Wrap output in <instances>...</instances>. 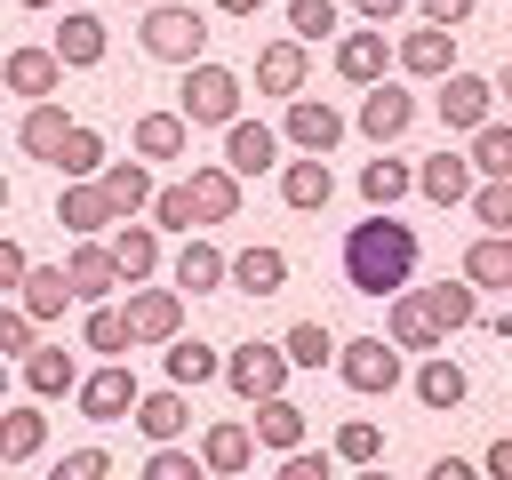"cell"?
<instances>
[{"instance_id": "1", "label": "cell", "mask_w": 512, "mask_h": 480, "mask_svg": "<svg viewBox=\"0 0 512 480\" xmlns=\"http://www.w3.org/2000/svg\"><path fill=\"white\" fill-rule=\"evenodd\" d=\"M416 224H400L392 208H368V224H352L344 232V280L360 288V296H400L408 280H416Z\"/></svg>"}, {"instance_id": "46", "label": "cell", "mask_w": 512, "mask_h": 480, "mask_svg": "<svg viewBox=\"0 0 512 480\" xmlns=\"http://www.w3.org/2000/svg\"><path fill=\"white\" fill-rule=\"evenodd\" d=\"M288 32L296 40H328L336 32V0H288Z\"/></svg>"}, {"instance_id": "27", "label": "cell", "mask_w": 512, "mask_h": 480, "mask_svg": "<svg viewBox=\"0 0 512 480\" xmlns=\"http://www.w3.org/2000/svg\"><path fill=\"white\" fill-rule=\"evenodd\" d=\"M256 88H264V96H304V40L256 48Z\"/></svg>"}, {"instance_id": "2", "label": "cell", "mask_w": 512, "mask_h": 480, "mask_svg": "<svg viewBox=\"0 0 512 480\" xmlns=\"http://www.w3.org/2000/svg\"><path fill=\"white\" fill-rule=\"evenodd\" d=\"M176 112H184V128H232L240 120V72L200 56L184 72V88H176Z\"/></svg>"}, {"instance_id": "38", "label": "cell", "mask_w": 512, "mask_h": 480, "mask_svg": "<svg viewBox=\"0 0 512 480\" xmlns=\"http://www.w3.org/2000/svg\"><path fill=\"white\" fill-rule=\"evenodd\" d=\"M424 304H432L440 336H448V328H472V320H480V288H472V280H440V288H424Z\"/></svg>"}, {"instance_id": "5", "label": "cell", "mask_w": 512, "mask_h": 480, "mask_svg": "<svg viewBox=\"0 0 512 480\" xmlns=\"http://www.w3.org/2000/svg\"><path fill=\"white\" fill-rule=\"evenodd\" d=\"M280 136H288L296 152H312V160H328V152L344 144V112H336L328 96H288V120H280Z\"/></svg>"}, {"instance_id": "19", "label": "cell", "mask_w": 512, "mask_h": 480, "mask_svg": "<svg viewBox=\"0 0 512 480\" xmlns=\"http://www.w3.org/2000/svg\"><path fill=\"white\" fill-rule=\"evenodd\" d=\"M64 280H72V296H80V304H104L112 288H128V280H120V264H112V248H96V240H80V248H72Z\"/></svg>"}, {"instance_id": "33", "label": "cell", "mask_w": 512, "mask_h": 480, "mask_svg": "<svg viewBox=\"0 0 512 480\" xmlns=\"http://www.w3.org/2000/svg\"><path fill=\"white\" fill-rule=\"evenodd\" d=\"M224 280H232L240 296H272V288H288V256H280V248H240Z\"/></svg>"}, {"instance_id": "53", "label": "cell", "mask_w": 512, "mask_h": 480, "mask_svg": "<svg viewBox=\"0 0 512 480\" xmlns=\"http://www.w3.org/2000/svg\"><path fill=\"white\" fill-rule=\"evenodd\" d=\"M416 8H424V24H440V32H456V24H464V16L480 8V0H416Z\"/></svg>"}, {"instance_id": "52", "label": "cell", "mask_w": 512, "mask_h": 480, "mask_svg": "<svg viewBox=\"0 0 512 480\" xmlns=\"http://www.w3.org/2000/svg\"><path fill=\"white\" fill-rule=\"evenodd\" d=\"M24 272H32L24 240H8V232H0V288H24Z\"/></svg>"}, {"instance_id": "30", "label": "cell", "mask_w": 512, "mask_h": 480, "mask_svg": "<svg viewBox=\"0 0 512 480\" xmlns=\"http://www.w3.org/2000/svg\"><path fill=\"white\" fill-rule=\"evenodd\" d=\"M16 304H24V312H32V328H40V320H64V304H80V296H72L64 264H32V272H24V296H16Z\"/></svg>"}, {"instance_id": "24", "label": "cell", "mask_w": 512, "mask_h": 480, "mask_svg": "<svg viewBox=\"0 0 512 480\" xmlns=\"http://www.w3.org/2000/svg\"><path fill=\"white\" fill-rule=\"evenodd\" d=\"M128 144H136V160H184L192 128H184V112H136Z\"/></svg>"}, {"instance_id": "43", "label": "cell", "mask_w": 512, "mask_h": 480, "mask_svg": "<svg viewBox=\"0 0 512 480\" xmlns=\"http://www.w3.org/2000/svg\"><path fill=\"white\" fill-rule=\"evenodd\" d=\"M376 456H384V424H376V416L336 424V464H352V472H360V464H376Z\"/></svg>"}, {"instance_id": "49", "label": "cell", "mask_w": 512, "mask_h": 480, "mask_svg": "<svg viewBox=\"0 0 512 480\" xmlns=\"http://www.w3.org/2000/svg\"><path fill=\"white\" fill-rule=\"evenodd\" d=\"M48 480H112V456L104 448H72V456H56Z\"/></svg>"}, {"instance_id": "57", "label": "cell", "mask_w": 512, "mask_h": 480, "mask_svg": "<svg viewBox=\"0 0 512 480\" xmlns=\"http://www.w3.org/2000/svg\"><path fill=\"white\" fill-rule=\"evenodd\" d=\"M208 8H216V16H256L264 0H208Z\"/></svg>"}, {"instance_id": "28", "label": "cell", "mask_w": 512, "mask_h": 480, "mask_svg": "<svg viewBox=\"0 0 512 480\" xmlns=\"http://www.w3.org/2000/svg\"><path fill=\"white\" fill-rule=\"evenodd\" d=\"M328 192H336L328 160H312V152H304V160H280V200H288V208L312 216V208H328Z\"/></svg>"}, {"instance_id": "44", "label": "cell", "mask_w": 512, "mask_h": 480, "mask_svg": "<svg viewBox=\"0 0 512 480\" xmlns=\"http://www.w3.org/2000/svg\"><path fill=\"white\" fill-rule=\"evenodd\" d=\"M80 336H88V352H104V360H120V352L136 344V336H128V312H120V304H96Z\"/></svg>"}, {"instance_id": "13", "label": "cell", "mask_w": 512, "mask_h": 480, "mask_svg": "<svg viewBox=\"0 0 512 480\" xmlns=\"http://www.w3.org/2000/svg\"><path fill=\"white\" fill-rule=\"evenodd\" d=\"M184 192H192V216H200V224H232V216H240V176H232L224 160H200V168L184 176Z\"/></svg>"}, {"instance_id": "23", "label": "cell", "mask_w": 512, "mask_h": 480, "mask_svg": "<svg viewBox=\"0 0 512 480\" xmlns=\"http://www.w3.org/2000/svg\"><path fill=\"white\" fill-rule=\"evenodd\" d=\"M384 64H392V40H384V32H344V40H336V72H344L352 88H376Z\"/></svg>"}, {"instance_id": "58", "label": "cell", "mask_w": 512, "mask_h": 480, "mask_svg": "<svg viewBox=\"0 0 512 480\" xmlns=\"http://www.w3.org/2000/svg\"><path fill=\"white\" fill-rule=\"evenodd\" d=\"M496 96H512V56H504V72H496Z\"/></svg>"}, {"instance_id": "9", "label": "cell", "mask_w": 512, "mask_h": 480, "mask_svg": "<svg viewBox=\"0 0 512 480\" xmlns=\"http://www.w3.org/2000/svg\"><path fill=\"white\" fill-rule=\"evenodd\" d=\"M408 120H416V96L400 88V80H376L368 96H360V136L384 152V144H400L408 136Z\"/></svg>"}, {"instance_id": "11", "label": "cell", "mask_w": 512, "mask_h": 480, "mask_svg": "<svg viewBox=\"0 0 512 480\" xmlns=\"http://www.w3.org/2000/svg\"><path fill=\"white\" fill-rule=\"evenodd\" d=\"M384 344H400V352H440V320H432L424 288H400V296L384 304Z\"/></svg>"}, {"instance_id": "39", "label": "cell", "mask_w": 512, "mask_h": 480, "mask_svg": "<svg viewBox=\"0 0 512 480\" xmlns=\"http://www.w3.org/2000/svg\"><path fill=\"white\" fill-rule=\"evenodd\" d=\"M280 352H288V368H336V336H328V320H296V328L280 336Z\"/></svg>"}, {"instance_id": "12", "label": "cell", "mask_w": 512, "mask_h": 480, "mask_svg": "<svg viewBox=\"0 0 512 480\" xmlns=\"http://www.w3.org/2000/svg\"><path fill=\"white\" fill-rule=\"evenodd\" d=\"M0 80H8L16 96H32V104H56L64 64H56V48H8V56H0Z\"/></svg>"}, {"instance_id": "62", "label": "cell", "mask_w": 512, "mask_h": 480, "mask_svg": "<svg viewBox=\"0 0 512 480\" xmlns=\"http://www.w3.org/2000/svg\"><path fill=\"white\" fill-rule=\"evenodd\" d=\"M0 392H8V360H0Z\"/></svg>"}, {"instance_id": "48", "label": "cell", "mask_w": 512, "mask_h": 480, "mask_svg": "<svg viewBox=\"0 0 512 480\" xmlns=\"http://www.w3.org/2000/svg\"><path fill=\"white\" fill-rule=\"evenodd\" d=\"M472 216L488 232H512V184H472Z\"/></svg>"}, {"instance_id": "16", "label": "cell", "mask_w": 512, "mask_h": 480, "mask_svg": "<svg viewBox=\"0 0 512 480\" xmlns=\"http://www.w3.org/2000/svg\"><path fill=\"white\" fill-rule=\"evenodd\" d=\"M96 184H104V200H112V216H120V224H136V216L152 208V192H160L144 160H104V176H96Z\"/></svg>"}, {"instance_id": "10", "label": "cell", "mask_w": 512, "mask_h": 480, "mask_svg": "<svg viewBox=\"0 0 512 480\" xmlns=\"http://www.w3.org/2000/svg\"><path fill=\"white\" fill-rule=\"evenodd\" d=\"M176 328H184L176 288H128V336L136 344H176Z\"/></svg>"}, {"instance_id": "41", "label": "cell", "mask_w": 512, "mask_h": 480, "mask_svg": "<svg viewBox=\"0 0 512 480\" xmlns=\"http://www.w3.org/2000/svg\"><path fill=\"white\" fill-rule=\"evenodd\" d=\"M56 168H64L72 184H96V176H104V136L72 120V136H64V152H56Z\"/></svg>"}, {"instance_id": "54", "label": "cell", "mask_w": 512, "mask_h": 480, "mask_svg": "<svg viewBox=\"0 0 512 480\" xmlns=\"http://www.w3.org/2000/svg\"><path fill=\"white\" fill-rule=\"evenodd\" d=\"M480 464H488V480H512V432H496V440H488V456H480Z\"/></svg>"}, {"instance_id": "21", "label": "cell", "mask_w": 512, "mask_h": 480, "mask_svg": "<svg viewBox=\"0 0 512 480\" xmlns=\"http://www.w3.org/2000/svg\"><path fill=\"white\" fill-rule=\"evenodd\" d=\"M184 424H192V400H184L176 384H168V392H144V400H136V432H144L152 448H176V440H184Z\"/></svg>"}, {"instance_id": "31", "label": "cell", "mask_w": 512, "mask_h": 480, "mask_svg": "<svg viewBox=\"0 0 512 480\" xmlns=\"http://www.w3.org/2000/svg\"><path fill=\"white\" fill-rule=\"evenodd\" d=\"M64 136H72V120H64V104H32V112L16 120V144H24L32 160H48V168H56V152H64Z\"/></svg>"}, {"instance_id": "55", "label": "cell", "mask_w": 512, "mask_h": 480, "mask_svg": "<svg viewBox=\"0 0 512 480\" xmlns=\"http://www.w3.org/2000/svg\"><path fill=\"white\" fill-rule=\"evenodd\" d=\"M424 480H480V472H472V464H464V456H440V464H432V472H424Z\"/></svg>"}, {"instance_id": "45", "label": "cell", "mask_w": 512, "mask_h": 480, "mask_svg": "<svg viewBox=\"0 0 512 480\" xmlns=\"http://www.w3.org/2000/svg\"><path fill=\"white\" fill-rule=\"evenodd\" d=\"M192 224H200V216H192V192H184V184H160V192H152V232H184V240H192Z\"/></svg>"}, {"instance_id": "14", "label": "cell", "mask_w": 512, "mask_h": 480, "mask_svg": "<svg viewBox=\"0 0 512 480\" xmlns=\"http://www.w3.org/2000/svg\"><path fill=\"white\" fill-rule=\"evenodd\" d=\"M224 168H232V176H264V168H280V128H264V120H232V128H224Z\"/></svg>"}, {"instance_id": "29", "label": "cell", "mask_w": 512, "mask_h": 480, "mask_svg": "<svg viewBox=\"0 0 512 480\" xmlns=\"http://www.w3.org/2000/svg\"><path fill=\"white\" fill-rule=\"evenodd\" d=\"M112 264H120L128 288H144V280L160 272V232H152V224H120V232H112Z\"/></svg>"}, {"instance_id": "22", "label": "cell", "mask_w": 512, "mask_h": 480, "mask_svg": "<svg viewBox=\"0 0 512 480\" xmlns=\"http://www.w3.org/2000/svg\"><path fill=\"white\" fill-rule=\"evenodd\" d=\"M200 464H208L216 480L248 472V464H256V432H248V424H232V416H224V424H208V432H200Z\"/></svg>"}, {"instance_id": "56", "label": "cell", "mask_w": 512, "mask_h": 480, "mask_svg": "<svg viewBox=\"0 0 512 480\" xmlns=\"http://www.w3.org/2000/svg\"><path fill=\"white\" fill-rule=\"evenodd\" d=\"M352 8H360V16H368V24H392V16H400V8H408V0H352Z\"/></svg>"}, {"instance_id": "8", "label": "cell", "mask_w": 512, "mask_h": 480, "mask_svg": "<svg viewBox=\"0 0 512 480\" xmlns=\"http://www.w3.org/2000/svg\"><path fill=\"white\" fill-rule=\"evenodd\" d=\"M432 104H440V128L480 136V128H488V112H496V80H480V72H448Z\"/></svg>"}, {"instance_id": "42", "label": "cell", "mask_w": 512, "mask_h": 480, "mask_svg": "<svg viewBox=\"0 0 512 480\" xmlns=\"http://www.w3.org/2000/svg\"><path fill=\"white\" fill-rule=\"evenodd\" d=\"M400 192H416V168H408V160H368V168H360V200H368V208H392Z\"/></svg>"}, {"instance_id": "60", "label": "cell", "mask_w": 512, "mask_h": 480, "mask_svg": "<svg viewBox=\"0 0 512 480\" xmlns=\"http://www.w3.org/2000/svg\"><path fill=\"white\" fill-rule=\"evenodd\" d=\"M16 8H56V0H16Z\"/></svg>"}, {"instance_id": "17", "label": "cell", "mask_w": 512, "mask_h": 480, "mask_svg": "<svg viewBox=\"0 0 512 480\" xmlns=\"http://www.w3.org/2000/svg\"><path fill=\"white\" fill-rule=\"evenodd\" d=\"M56 64H72V72H88V64H104V16L96 8H72L64 24H56Z\"/></svg>"}, {"instance_id": "37", "label": "cell", "mask_w": 512, "mask_h": 480, "mask_svg": "<svg viewBox=\"0 0 512 480\" xmlns=\"http://www.w3.org/2000/svg\"><path fill=\"white\" fill-rule=\"evenodd\" d=\"M464 160H472V176H480V184H512V128H504V120H488V128L472 136V152H464Z\"/></svg>"}, {"instance_id": "3", "label": "cell", "mask_w": 512, "mask_h": 480, "mask_svg": "<svg viewBox=\"0 0 512 480\" xmlns=\"http://www.w3.org/2000/svg\"><path fill=\"white\" fill-rule=\"evenodd\" d=\"M144 56H160V64H200V48H208V16L200 8H176V0H160V8H144Z\"/></svg>"}, {"instance_id": "36", "label": "cell", "mask_w": 512, "mask_h": 480, "mask_svg": "<svg viewBox=\"0 0 512 480\" xmlns=\"http://www.w3.org/2000/svg\"><path fill=\"white\" fill-rule=\"evenodd\" d=\"M464 392H472V384H464V368H456L448 352H432V360L416 368V400H424V408H464Z\"/></svg>"}, {"instance_id": "40", "label": "cell", "mask_w": 512, "mask_h": 480, "mask_svg": "<svg viewBox=\"0 0 512 480\" xmlns=\"http://www.w3.org/2000/svg\"><path fill=\"white\" fill-rule=\"evenodd\" d=\"M208 376H224V360H216L200 336H176V344H168V384L192 392V384H208Z\"/></svg>"}, {"instance_id": "35", "label": "cell", "mask_w": 512, "mask_h": 480, "mask_svg": "<svg viewBox=\"0 0 512 480\" xmlns=\"http://www.w3.org/2000/svg\"><path fill=\"white\" fill-rule=\"evenodd\" d=\"M464 280L472 288H512V232H480L464 248Z\"/></svg>"}, {"instance_id": "47", "label": "cell", "mask_w": 512, "mask_h": 480, "mask_svg": "<svg viewBox=\"0 0 512 480\" xmlns=\"http://www.w3.org/2000/svg\"><path fill=\"white\" fill-rule=\"evenodd\" d=\"M144 480H208V464L192 448H152L144 456Z\"/></svg>"}, {"instance_id": "25", "label": "cell", "mask_w": 512, "mask_h": 480, "mask_svg": "<svg viewBox=\"0 0 512 480\" xmlns=\"http://www.w3.org/2000/svg\"><path fill=\"white\" fill-rule=\"evenodd\" d=\"M56 224H64L72 240H96V232H104V224H120V216H112L104 184H64V200H56Z\"/></svg>"}, {"instance_id": "59", "label": "cell", "mask_w": 512, "mask_h": 480, "mask_svg": "<svg viewBox=\"0 0 512 480\" xmlns=\"http://www.w3.org/2000/svg\"><path fill=\"white\" fill-rule=\"evenodd\" d=\"M352 480H384V464H360V472H352Z\"/></svg>"}, {"instance_id": "7", "label": "cell", "mask_w": 512, "mask_h": 480, "mask_svg": "<svg viewBox=\"0 0 512 480\" xmlns=\"http://www.w3.org/2000/svg\"><path fill=\"white\" fill-rule=\"evenodd\" d=\"M72 400H80V416H88V424H120V416H136V400H144V392H136V376H128L120 360H104V368H88V376H80V392H72Z\"/></svg>"}, {"instance_id": "6", "label": "cell", "mask_w": 512, "mask_h": 480, "mask_svg": "<svg viewBox=\"0 0 512 480\" xmlns=\"http://www.w3.org/2000/svg\"><path fill=\"white\" fill-rule=\"evenodd\" d=\"M224 384L240 392V400H280V384H288V352L280 344H240L232 360H224Z\"/></svg>"}, {"instance_id": "61", "label": "cell", "mask_w": 512, "mask_h": 480, "mask_svg": "<svg viewBox=\"0 0 512 480\" xmlns=\"http://www.w3.org/2000/svg\"><path fill=\"white\" fill-rule=\"evenodd\" d=\"M0 208H8V176H0Z\"/></svg>"}, {"instance_id": "26", "label": "cell", "mask_w": 512, "mask_h": 480, "mask_svg": "<svg viewBox=\"0 0 512 480\" xmlns=\"http://www.w3.org/2000/svg\"><path fill=\"white\" fill-rule=\"evenodd\" d=\"M248 432H256V440H264L272 456H296L312 424H304V408H296V400L280 392V400H256V424H248Z\"/></svg>"}, {"instance_id": "34", "label": "cell", "mask_w": 512, "mask_h": 480, "mask_svg": "<svg viewBox=\"0 0 512 480\" xmlns=\"http://www.w3.org/2000/svg\"><path fill=\"white\" fill-rule=\"evenodd\" d=\"M48 448V416L40 408H0V464H32Z\"/></svg>"}, {"instance_id": "51", "label": "cell", "mask_w": 512, "mask_h": 480, "mask_svg": "<svg viewBox=\"0 0 512 480\" xmlns=\"http://www.w3.org/2000/svg\"><path fill=\"white\" fill-rule=\"evenodd\" d=\"M272 480H336V464L328 456H312V448H296V456H280V472Z\"/></svg>"}, {"instance_id": "4", "label": "cell", "mask_w": 512, "mask_h": 480, "mask_svg": "<svg viewBox=\"0 0 512 480\" xmlns=\"http://www.w3.org/2000/svg\"><path fill=\"white\" fill-rule=\"evenodd\" d=\"M336 376L352 384V392H392L400 384V344H384V336H352V344H336Z\"/></svg>"}, {"instance_id": "20", "label": "cell", "mask_w": 512, "mask_h": 480, "mask_svg": "<svg viewBox=\"0 0 512 480\" xmlns=\"http://www.w3.org/2000/svg\"><path fill=\"white\" fill-rule=\"evenodd\" d=\"M24 384H32V400H64V392H80V360L64 344H32L24 352Z\"/></svg>"}, {"instance_id": "50", "label": "cell", "mask_w": 512, "mask_h": 480, "mask_svg": "<svg viewBox=\"0 0 512 480\" xmlns=\"http://www.w3.org/2000/svg\"><path fill=\"white\" fill-rule=\"evenodd\" d=\"M8 352H32V312L24 304H0V360Z\"/></svg>"}, {"instance_id": "15", "label": "cell", "mask_w": 512, "mask_h": 480, "mask_svg": "<svg viewBox=\"0 0 512 480\" xmlns=\"http://www.w3.org/2000/svg\"><path fill=\"white\" fill-rule=\"evenodd\" d=\"M392 56H400V72H408V80H448V72H456V32L424 24V32H408Z\"/></svg>"}, {"instance_id": "32", "label": "cell", "mask_w": 512, "mask_h": 480, "mask_svg": "<svg viewBox=\"0 0 512 480\" xmlns=\"http://www.w3.org/2000/svg\"><path fill=\"white\" fill-rule=\"evenodd\" d=\"M224 272H232L224 248H208V240H184V248H176V296H184V288L208 296V288H224Z\"/></svg>"}, {"instance_id": "18", "label": "cell", "mask_w": 512, "mask_h": 480, "mask_svg": "<svg viewBox=\"0 0 512 480\" xmlns=\"http://www.w3.org/2000/svg\"><path fill=\"white\" fill-rule=\"evenodd\" d=\"M472 184H480V176H472V160H464V152H432V160L416 168V192H424L432 208H456V200H472Z\"/></svg>"}]
</instances>
